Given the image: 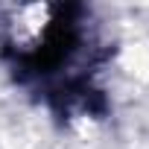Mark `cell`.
I'll return each mask as SVG.
<instances>
[{"mask_svg": "<svg viewBox=\"0 0 149 149\" xmlns=\"http://www.w3.org/2000/svg\"><path fill=\"white\" fill-rule=\"evenodd\" d=\"M70 6L29 3L0 15V44L21 76L50 79L79 56L82 29Z\"/></svg>", "mask_w": 149, "mask_h": 149, "instance_id": "6da1fadb", "label": "cell"}]
</instances>
